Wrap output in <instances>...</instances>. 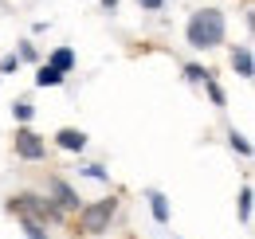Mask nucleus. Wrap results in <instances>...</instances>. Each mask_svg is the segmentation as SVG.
<instances>
[{
    "label": "nucleus",
    "instance_id": "f257e3e1",
    "mask_svg": "<svg viewBox=\"0 0 255 239\" xmlns=\"http://www.w3.org/2000/svg\"><path fill=\"white\" fill-rule=\"evenodd\" d=\"M189 43L192 47H216V43H224V16L216 12V8H200V12H192L189 20Z\"/></svg>",
    "mask_w": 255,
    "mask_h": 239
},
{
    "label": "nucleus",
    "instance_id": "f03ea898",
    "mask_svg": "<svg viewBox=\"0 0 255 239\" xmlns=\"http://www.w3.org/2000/svg\"><path fill=\"white\" fill-rule=\"evenodd\" d=\"M8 212L20 216V220H35V224H43V220L59 224V220H63V212L55 208L47 196H35V192H20V196H12V200H8Z\"/></svg>",
    "mask_w": 255,
    "mask_h": 239
},
{
    "label": "nucleus",
    "instance_id": "7ed1b4c3",
    "mask_svg": "<svg viewBox=\"0 0 255 239\" xmlns=\"http://www.w3.org/2000/svg\"><path fill=\"white\" fill-rule=\"evenodd\" d=\"M114 212H118V200H114V196H110V200H95V204L79 208V228H83L87 236H102V232H110Z\"/></svg>",
    "mask_w": 255,
    "mask_h": 239
},
{
    "label": "nucleus",
    "instance_id": "20e7f679",
    "mask_svg": "<svg viewBox=\"0 0 255 239\" xmlns=\"http://www.w3.org/2000/svg\"><path fill=\"white\" fill-rule=\"evenodd\" d=\"M16 157H20V161H43V157H47V141H43L35 129L20 125V129H16Z\"/></svg>",
    "mask_w": 255,
    "mask_h": 239
},
{
    "label": "nucleus",
    "instance_id": "39448f33",
    "mask_svg": "<svg viewBox=\"0 0 255 239\" xmlns=\"http://www.w3.org/2000/svg\"><path fill=\"white\" fill-rule=\"evenodd\" d=\"M47 192L55 196L51 204H55L59 212H75V208H79V192H75V188H71L67 180H59V177H55V180H47Z\"/></svg>",
    "mask_w": 255,
    "mask_h": 239
},
{
    "label": "nucleus",
    "instance_id": "423d86ee",
    "mask_svg": "<svg viewBox=\"0 0 255 239\" xmlns=\"http://www.w3.org/2000/svg\"><path fill=\"white\" fill-rule=\"evenodd\" d=\"M55 141H59V149H67V153H79V149H87V133L83 129H59L55 133Z\"/></svg>",
    "mask_w": 255,
    "mask_h": 239
},
{
    "label": "nucleus",
    "instance_id": "0eeeda50",
    "mask_svg": "<svg viewBox=\"0 0 255 239\" xmlns=\"http://www.w3.org/2000/svg\"><path fill=\"white\" fill-rule=\"evenodd\" d=\"M232 67H236V75H240V79H252V75H255L252 51H248V47H236V51H232Z\"/></svg>",
    "mask_w": 255,
    "mask_h": 239
},
{
    "label": "nucleus",
    "instance_id": "6e6552de",
    "mask_svg": "<svg viewBox=\"0 0 255 239\" xmlns=\"http://www.w3.org/2000/svg\"><path fill=\"white\" fill-rule=\"evenodd\" d=\"M47 67H55L59 75H67V71L75 67V51H71V47H59V51H51V59H47Z\"/></svg>",
    "mask_w": 255,
    "mask_h": 239
},
{
    "label": "nucleus",
    "instance_id": "1a4fd4ad",
    "mask_svg": "<svg viewBox=\"0 0 255 239\" xmlns=\"http://www.w3.org/2000/svg\"><path fill=\"white\" fill-rule=\"evenodd\" d=\"M149 208H153V220L157 224H169V200L161 192H149Z\"/></svg>",
    "mask_w": 255,
    "mask_h": 239
},
{
    "label": "nucleus",
    "instance_id": "9d476101",
    "mask_svg": "<svg viewBox=\"0 0 255 239\" xmlns=\"http://www.w3.org/2000/svg\"><path fill=\"white\" fill-rule=\"evenodd\" d=\"M59 83H63V75H59L55 67H47V63H43V67H39V75H35V87H59Z\"/></svg>",
    "mask_w": 255,
    "mask_h": 239
},
{
    "label": "nucleus",
    "instance_id": "9b49d317",
    "mask_svg": "<svg viewBox=\"0 0 255 239\" xmlns=\"http://www.w3.org/2000/svg\"><path fill=\"white\" fill-rule=\"evenodd\" d=\"M240 220H252V184L240 188Z\"/></svg>",
    "mask_w": 255,
    "mask_h": 239
},
{
    "label": "nucleus",
    "instance_id": "f8f14e48",
    "mask_svg": "<svg viewBox=\"0 0 255 239\" xmlns=\"http://www.w3.org/2000/svg\"><path fill=\"white\" fill-rule=\"evenodd\" d=\"M12 114H16V121H28L35 114V106L32 102H28V98H20V102H16V106H12Z\"/></svg>",
    "mask_w": 255,
    "mask_h": 239
},
{
    "label": "nucleus",
    "instance_id": "ddd939ff",
    "mask_svg": "<svg viewBox=\"0 0 255 239\" xmlns=\"http://www.w3.org/2000/svg\"><path fill=\"white\" fill-rule=\"evenodd\" d=\"M24 224V232H28V239H47V232H43V224H35V220H20Z\"/></svg>",
    "mask_w": 255,
    "mask_h": 239
},
{
    "label": "nucleus",
    "instance_id": "4468645a",
    "mask_svg": "<svg viewBox=\"0 0 255 239\" xmlns=\"http://www.w3.org/2000/svg\"><path fill=\"white\" fill-rule=\"evenodd\" d=\"M232 149L248 157V153H252V145H248V137H244V133H236V129H232Z\"/></svg>",
    "mask_w": 255,
    "mask_h": 239
},
{
    "label": "nucleus",
    "instance_id": "2eb2a0df",
    "mask_svg": "<svg viewBox=\"0 0 255 239\" xmlns=\"http://www.w3.org/2000/svg\"><path fill=\"white\" fill-rule=\"evenodd\" d=\"M204 87H208V94H212V102H216V106H224V90L216 87V83H212V75L204 79Z\"/></svg>",
    "mask_w": 255,
    "mask_h": 239
},
{
    "label": "nucleus",
    "instance_id": "dca6fc26",
    "mask_svg": "<svg viewBox=\"0 0 255 239\" xmlns=\"http://www.w3.org/2000/svg\"><path fill=\"white\" fill-rule=\"evenodd\" d=\"M185 75H189L192 83H204V79H208V75H212V71H204V67H189V71H185Z\"/></svg>",
    "mask_w": 255,
    "mask_h": 239
},
{
    "label": "nucleus",
    "instance_id": "f3484780",
    "mask_svg": "<svg viewBox=\"0 0 255 239\" xmlns=\"http://www.w3.org/2000/svg\"><path fill=\"white\" fill-rule=\"evenodd\" d=\"M20 67V55H8V59L0 63V75H8V71H16Z\"/></svg>",
    "mask_w": 255,
    "mask_h": 239
},
{
    "label": "nucleus",
    "instance_id": "a211bd4d",
    "mask_svg": "<svg viewBox=\"0 0 255 239\" xmlns=\"http://www.w3.org/2000/svg\"><path fill=\"white\" fill-rule=\"evenodd\" d=\"M137 4H141L145 12H157V8H165V0H137Z\"/></svg>",
    "mask_w": 255,
    "mask_h": 239
},
{
    "label": "nucleus",
    "instance_id": "6ab92c4d",
    "mask_svg": "<svg viewBox=\"0 0 255 239\" xmlns=\"http://www.w3.org/2000/svg\"><path fill=\"white\" fill-rule=\"evenodd\" d=\"M83 173H87V177H95V180H106V173H102V169H98V165H87V169H83Z\"/></svg>",
    "mask_w": 255,
    "mask_h": 239
},
{
    "label": "nucleus",
    "instance_id": "aec40b11",
    "mask_svg": "<svg viewBox=\"0 0 255 239\" xmlns=\"http://www.w3.org/2000/svg\"><path fill=\"white\" fill-rule=\"evenodd\" d=\"M102 8H110V12H114V8H118V0H102Z\"/></svg>",
    "mask_w": 255,
    "mask_h": 239
}]
</instances>
